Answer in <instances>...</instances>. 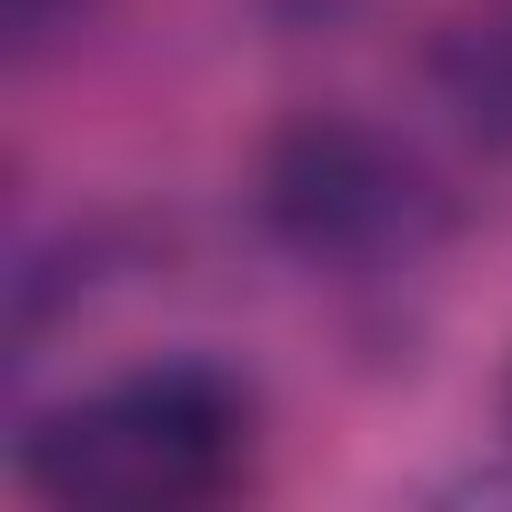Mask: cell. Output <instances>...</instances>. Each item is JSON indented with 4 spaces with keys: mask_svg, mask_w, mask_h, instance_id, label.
Segmentation results:
<instances>
[{
    "mask_svg": "<svg viewBox=\"0 0 512 512\" xmlns=\"http://www.w3.org/2000/svg\"><path fill=\"white\" fill-rule=\"evenodd\" d=\"M241 462H251V392L211 362H141L121 382H91L21 442V472L51 502L91 512H191L221 502Z\"/></svg>",
    "mask_w": 512,
    "mask_h": 512,
    "instance_id": "obj_1",
    "label": "cell"
},
{
    "mask_svg": "<svg viewBox=\"0 0 512 512\" xmlns=\"http://www.w3.org/2000/svg\"><path fill=\"white\" fill-rule=\"evenodd\" d=\"M272 221L292 251H312V262H422V251L442 241V191L412 151H392L382 131H352V121H312L282 141L272 161Z\"/></svg>",
    "mask_w": 512,
    "mask_h": 512,
    "instance_id": "obj_2",
    "label": "cell"
},
{
    "mask_svg": "<svg viewBox=\"0 0 512 512\" xmlns=\"http://www.w3.org/2000/svg\"><path fill=\"white\" fill-rule=\"evenodd\" d=\"M452 91L472 101V121L512 131V0H492L482 21L452 31Z\"/></svg>",
    "mask_w": 512,
    "mask_h": 512,
    "instance_id": "obj_3",
    "label": "cell"
}]
</instances>
